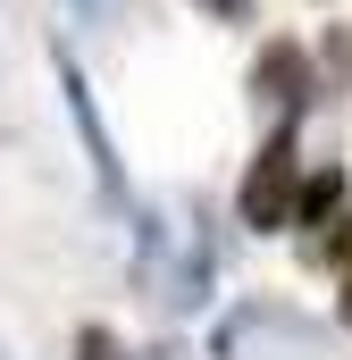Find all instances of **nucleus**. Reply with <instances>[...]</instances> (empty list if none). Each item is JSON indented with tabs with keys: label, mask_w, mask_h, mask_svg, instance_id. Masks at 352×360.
Instances as JSON below:
<instances>
[{
	"label": "nucleus",
	"mask_w": 352,
	"mask_h": 360,
	"mask_svg": "<svg viewBox=\"0 0 352 360\" xmlns=\"http://www.w3.org/2000/svg\"><path fill=\"white\" fill-rule=\"evenodd\" d=\"M285 218H294V134H277L244 176V226H285Z\"/></svg>",
	"instance_id": "obj_1"
},
{
	"label": "nucleus",
	"mask_w": 352,
	"mask_h": 360,
	"mask_svg": "<svg viewBox=\"0 0 352 360\" xmlns=\"http://www.w3.org/2000/svg\"><path fill=\"white\" fill-rule=\"evenodd\" d=\"M336 201H344V176H310V184H302V201H294V218H302V226H319Z\"/></svg>",
	"instance_id": "obj_2"
},
{
	"label": "nucleus",
	"mask_w": 352,
	"mask_h": 360,
	"mask_svg": "<svg viewBox=\"0 0 352 360\" xmlns=\"http://www.w3.org/2000/svg\"><path fill=\"white\" fill-rule=\"evenodd\" d=\"M76 352H84V360H118V344H109L101 327H84V335H76Z\"/></svg>",
	"instance_id": "obj_3"
},
{
	"label": "nucleus",
	"mask_w": 352,
	"mask_h": 360,
	"mask_svg": "<svg viewBox=\"0 0 352 360\" xmlns=\"http://www.w3.org/2000/svg\"><path fill=\"white\" fill-rule=\"evenodd\" d=\"M201 8H218V17H244V8H252V0H201Z\"/></svg>",
	"instance_id": "obj_4"
},
{
	"label": "nucleus",
	"mask_w": 352,
	"mask_h": 360,
	"mask_svg": "<svg viewBox=\"0 0 352 360\" xmlns=\"http://www.w3.org/2000/svg\"><path fill=\"white\" fill-rule=\"evenodd\" d=\"M336 252H352V226H344V235H336Z\"/></svg>",
	"instance_id": "obj_5"
},
{
	"label": "nucleus",
	"mask_w": 352,
	"mask_h": 360,
	"mask_svg": "<svg viewBox=\"0 0 352 360\" xmlns=\"http://www.w3.org/2000/svg\"><path fill=\"white\" fill-rule=\"evenodd\" d=\"M344 319H352V285H344Z\"/></svg>",
	"instance_id": "obj_6"
}]
</instances>
